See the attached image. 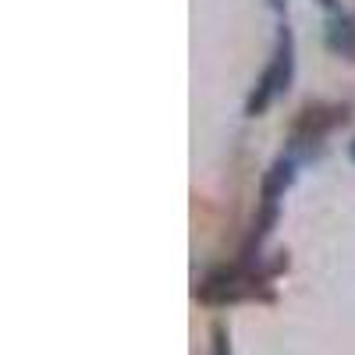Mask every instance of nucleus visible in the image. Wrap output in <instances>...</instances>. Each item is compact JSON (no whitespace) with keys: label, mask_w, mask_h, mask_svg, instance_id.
Segmentation results:
<instances>
[{"label":"nucleus","mask_w":355,"mask_h":355,"mask_svg":"<svg viewBox=\"0 0 355 355\" xmlns=\"http://www.w3.org/2000/svg\"><path fill=\"white\" fill-rule=\"evenodd\" d=\"M320 4H323V8H338V0H320Z\"/></svg>","instance_id":"nucleus-6"},{"label":"nucleus","mask_w":355,"mask_h":355,"mask_svg":"<svg viewBox=\"0 0 355 355\" xmlns=\"http://www.w3.org/2000/svg\"><path fill=\"white\" fill-rule=\"evenodd\" d=\"M291 75H295V40H291L288 28H281L277 50H274L270 64H266V71L259 75V82H256V89H252V96H249V107H245L249 117H259L266 107H270L274 96L288 89Z\"/></svg>","instance_id":"nucleus-1"},{"label":"nucleus","mask_w":355,"mask_h":355,"mask_svg":"<svg viewBox=\"0 0 355 355\" xmlns=\"http://www.w3.org/2000/svg\"><path fill=\"white\" fill-rule=\"evenodd\" d=\"M263 284V277L249 266V259L242 266H224V270H214L210 277H206L199 284V299L210 302V306H224V302H239V299H249V295H256Z\"/></svg>","instance_id":"nucleus-2"},{"label":"nucleus","mask_w":355,"mask_h":355,"mask_svg":"<svg viewBox=\"0 0 355 355\" xmlns=\"http://www.w3.org/2000/svg\"><path fill=\"white\" fill-rule=\"evenodd\" d=\"M327 46L348 61H355V21L348 15H338L327 21Z\"/></svg>","instance_id":"nucleus-4"},{"label":"nucleus","mask_w":355,"mask_h":355,"mask_svg":"<svg viewBox=\"0 0 355 355\" xmlns=\"http://www.w3.org/2000/svg\"><path fill=\"white\" fill-rule=\"evenodd\" d=\"M348 157H352V164H355V139H352V146H348Z\"/></svg>","instance_id":"nucleus-7"},{"label":"nucleus","mask_w":355,"mask_h":355,"mask_svg":"<svg viewBox=\"0 0 355 355\" xmlns=\"http://www.w3.org/2000/svg\"><path fill=\"white\" fill-rule=\"evenodd\" d=\"M345 121H348V107H309V110H302L299 125H295V135L316 139V135L331 132L334 125H345Z\"/></svg>","instance_id":"nucleus-3"},{"label":"nucleus","mask_w":355,"mask_h":355,"mask_svg":"<svg viewBox=\"0 0 355 355\" xmlns=\"http://www.w3.org/2000/svg\"><path fill=\"white\" fill-rule=\"evenodd\" d=\"M274 8H284V0H274Z\"/></svg>","instance_id":"nucleus-8"},{"label":"nucleus","mask_w":355,"mask_h":355,"mask_svg":"<svg viewBox=\"0 0 355 355\" xmlns=\"http://www.w3.org/2000/svg\"><path fill=\"white\" fill-rule=\"evenodd\" d=\"M291 178H295V164L288 157L274 160V167L266 171V178H263V202H277L284 196V189L291 185Z\"/></svg>","instance_id":"nucleus-5"}]
</instances>
